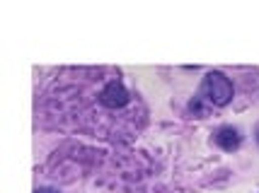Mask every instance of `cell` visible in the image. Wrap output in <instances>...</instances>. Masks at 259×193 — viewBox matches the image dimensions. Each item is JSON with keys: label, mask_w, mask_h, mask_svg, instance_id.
<instances>
[{"label": "cell", "mask_w": 259, "mask_h": 193, "mask_svg": "<svg viewBox=\"0 0 259 193\" xmlns=\"http://www.w3.org/2000/svg\"><path fill=\"white\" fill-rule=\"evenodd\" d=\"M201 97L213 106H226L233 99V82L223 73L211 70L201 82Z\"/></svg>", "instance_id": "obj_1"}, {"label": "cell", "mask_w": 259, "mask_h": 193, "mask_svg": "<svg viewBox=\"0 0 259 193\" xmlns=\"http://www.w3.org/2000/svg\"><path fill=\"white\" fill-rule=\"evenodd\" d=\"M257 143H259V131H257Z\"/></svg>", "instance_id": "obj_5"}, {"label": "cell", "mask_w": 259, "mask_h": 193, "mask_svg": "<svg viewBox=\"0 0 259 193\" xmlns=\"http://www.w3.org/2000/svg\"><path fill=\"white\" fill-rule=\"evenodd\" d=\"M215 143H218V148H223L226 152L237 150L240 148V133H237V128H233V125H223V128L215 133Z\"/></svg>", "instance_id": "obj_3"}, {"label": "cell", "mask_w": 259, "mask_h": 193, "mask_svg": "<svg viewBox=\"0 0 259 193\" xmlns=\"http://www.w3.org/2000/svg\"><path fill=\"white\" fill-rule=\"evenodd\" d=\"M100 102L104 104V106H109V109H121V106H126V104H128V92H126L124 82H121V80L107 82L100 94Z\"/></svg>", "instance_id": "obj_2"}, {"label": "cell", "mask_w": 259, "mask_h": 193, "mask_svg": "<svg viewBox=\"0 0 259 193\" xmlns=\"http://www.w3.org/2000/svg\"><path fill=\"white\" fill-rule=\"evenodd\" d=\"M34 193H58V191H54V188H36Z\"/></svg>", "instance_id": "obj_4"}]
</instances>
